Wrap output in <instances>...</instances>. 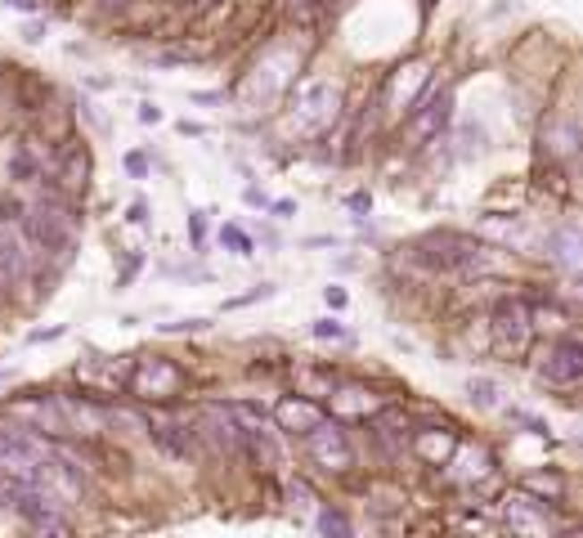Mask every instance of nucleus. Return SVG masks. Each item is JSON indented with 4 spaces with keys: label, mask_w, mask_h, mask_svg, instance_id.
<instances>
[{
    "label": "nucleus",
    "mask_w": 583,
    "mask_h": 538,
    "mask_svg": "<svg viewBox=\"0 0 583 538\" xmlns=\"http://www.w3.org/2000/svg\"><path fill=\"white\" fill-rule=\"evenodd\" d=\"M538 373H543V382H552V386H574V382L583 377V346H579V341L552 346Z\"/></svg>",
    "instance_id": "6e6552de"
},
{
    "label": "nucleus",
    "mask_w": 583,
    "mask_h": 538,
    "mask_svg": "<svg viewBox=\"0 0 583 538\" xmlns=\"http://www.w3.org/2000/svg\"><path fill=\"white\" fill-rule=\"evenodd\" d=\"M422 247H427L422 256H427L431 265H440V269H471V265H480V247H476L471 238H458V233L427 238Z\"/></svg>",
    "instance_id": "423d86ee"
},
{
    "label": "nucleus",
    "mask_w": 583,
    "mask_h": 538,
    "mask_svg": "<svg viewBox=\"0 0 583 538\" xmlns=\"http://www.w3.org/2000/svg\"><path fill=\"white\" fill-rule=\"evenodd\" d=\"M28 238H32V247H46L50 256L68 260V251L77 247V220L68 215V206H59L55 198H46L28 215Z\"/></svg>",
    "instance_id": "f03ea898"
},
{
    "label": "nucleus",
    "mask_w": 583,
    "mask_h": 538,
    "mask_svg": "<svg viewBox=\"0 0 583 538\" xmlns=\"http://www.w3.org/2000/svg\"><path fill=\"white\" fill-rule=\"evenodd\" d=\"M449 108H453V99L449 95H440V99H418L413 108H409V139H431V135H440L444 130V122H449Z\"/></svg>",
    "instance_id": "1a4fd4ad"
},
{
    "label": "nucleus",
    "mask_w": 583,
    "mask_h": 538,
    "mask_svg": "<svg viewBox=\"0 0 583 538\" xmlns=\"http://www.w3.org/2000/svg\"><path fill=\"white\" fill-rule=\"evenodd\" d=\"M32 260H37V251H32L28 229L14 224L10 215H0V279L5 283H28Z\"/></svg>",
    "instance_id": "7ed1b4c3"
},
{
    "label": "nucleus",
    "mask_w": 583,
    "mask_h": 538,
    "mask_svg": "<svg viewBox=\"0 0 583 538\" xmlns=\"http://www.w3.org/2000/svg\"><path fill=\"white\" fill-rule=\"evenodd\" d=\"M449 440H431V435H418V453H427V458H449Z\"/></svg>",
    "instance_id": "f3484780"
},
{
    "label": "nucleus",
    "mask_w": 583,
    "mask_h": 538,
    "mask_svg": "<svg viewBox=\"0 0 583 538\" xmlns=\"http://www.w3.org/2000/svg\"><path fill=\"white\" fill-rule=\"evenodd\" d=\"M175 386H180V373L166 364V359H157V364H139L135 368V377H131V391L135 395H175Z\"/></svg>",
    "instance_id": "9d476101"
},
{
    "label": "nucleus",
    "mask_w": 583,
    "mask_h": 538,
    "mask_svg": "<svg viewBox=\"0 0 583 538\" xmlns=\"http://www.w3.org/2000/svg\"><path fill=\"white\" fill-rule=\"evenodd\" d=\"M274 422H278L283 431H292V435H306L310 426L324 422V408H319L315 399H283V404L274 408Z\"/></svg>",
    "instance_id": "9b49d317"
},
{
    "label": "nucleus",
    "mask_w": 583,
    "mask_h": 538,
    "mask_svg": "<svg viewBox=\"0 0 583 538\" xmlns=\"http://www.w3.org/2000/svg\"><path fill=\"white\" fill-rule=\"evenodd\" d=\"M104 5H131V0H104Z\"/></svg>",
    "instance_id": "b1692460"
},
{
    "label": "nucleus",
    "mask_w": 583,
    "mask_h": 538,
    "mask_svg": "<svg viewBox=\"0 0 583 538\" xmlns=\"http://www.w3.org/2000/svg\"><path fill=\"white\" fill-rule=\"evenodd\" d=\"M342 113V90L337 81H306L297 86V95H292V122H297V130L306 135H319L337 122Z\"/></svg>",
    "instance_id": "f257e3e1"
},
{
    "label": "nucleus",
    "mask_w": 583,
    "mask_h": 538,
    "mask_svg": "<svg viewBox=\"0 0 583 538\" xmlns=\"http://www.w3.org/2000/svg\"><path fill=\"white\" fill-rule=\"evenodd\" d=\"M467 391H471V399H476L480 408H498V386H494V382H485V377H476V382H471Z\"/></svg>",
    "instance_id": "2eb2a0df"
},
{
    "label": "nucleus",
    "mask_w": 583,
    "mask_h": 538,
    "mask_svg": "<svg viewBox=\"0 0 583 538\" xmlns=\"http://www.w3.org/2000/svg\"><path fill=\"white\" fill-rule=\"evenodd\" d=\"M10 417H14V422H28L23 431H50V435H63V431H68L59 399H46V395L14 399V404H10Z\"/></svg>",
    "instance_id": "0eeeda50"
},
{
    "label": "nucleus",
    "mask_w": 583,
    "mask_h": 538,
    "mask_svg": "<svg viewBox=\"0 0 583 538\" xmlns=\"http://www.w3.org/2000/svg\"><path fill=\"white\" fill-rule=\"evenodd\" d=\"M10 5H14V10H23V14H32V10H37V0H10Z\"/></svg>",
    "instance_id": "4be33fe9"
},
{
    "label": "nucleus",
    "mask_w": 583,
    "mask_h": 538,
    "mask_svg": "<svg viewBox=\"0 0 583 538\" xmlns=\"http://www.w3.org/2000/svg\"><path fill=\"white\" fill-rule=\"evenodd\" d=\"M306 449H310V458H315L319 467H328V471H351V467H355V449H351V440H346V431H342L337 422L310 426V431H306Z\"/></svg>",
    "instance_id": "20e7f679"
},
{
    "label": "nucleus",
    "mask_w": 583,
    "mask_h": 538,
    "mask_svg": "<svg viewBox=\"0 0 583 538\" xmlns=\"http://www.w3.org/2000/svg\"><path fill=\"white\" fill-rule=\"evenodd\" d=\"M574 242H579V238H574V229H561V233H556V260H561V265L570 269V274H574V269H579V256H574Z\"/></svg>",
    "instance_id": "4468645a"
},
{
    "label": "nucleus",
    "mask_w": 583,
    "mask_h": 538,
    "mask_svg": "<svg viewBox=\"0 0 583 538\" xmlns=\"http://www.w3.org/2000/svg\"><path fill=\"white\" fill-rule=\"evenodd\" d=\"M59 408H63V422H68V431L77 426V431H86V435H99L104 426H108V408H99V404H90V399H59Z\"/></svg>",
    "instance_id": "f8f14e48"
},
{
    "label": "nucleus",
    "mask_w": 583,
    "mask_h": 538,
    "mask_svg": "<svg viewBox=\"0 0 583 538\" xmlns=\"http://www.w3.org/2000/svg\"><path fill=\"white\" fill-rule=\"evenodd\" d=\"M319 529H324V534H351V520L337 516V511H324V516H319Z\"/></svg>",
    "instance_id": "a211bd4d"
},
{
    "label": "nucleus",
    "mask_w": 583,
    "mask_h": 538,
    "mask_svg": "<svg viewBox=\"0 0 583 538\" xmlns=\"http://www.w3.org/2000/svg\"><path fill=\"white\" fill-rule=\"evenodd\" d=\"M220 238H224V242H229V247H233L238 256H251V238H247L242 229H233V224H224V229H220Z\"/></svg>",
    "instance_id": "dca6fc26"
},
{
    "label": "nucleus",
    "mask_w": 583,
    "mask_h": 538,
    "mask_svg": "<svg viewBox=\"0 0 583 538\" xmlns=\"http://www.w3.org/2000/svg\"><path fill=\"white\" fill-rule=\"evenodd\" d=\"M529 332H534L529 310H525L520 301H503V306H498V315H494V346H498V350L520 355V350L529 346Z\"/></svg>",
    "instance_id": "39448f33"
},
{
    "label": "nucleus",
    "mask_w": 583,
    "mask_h": 538,
    "mask_svg": "<svg viewBox=\"0 0 583 538\" xmlns=\"http://www.w3.org/2000/svg\"><path fill=\"white\" fill-rule=\"evenodd\" d=\"M529 484H534V489H552V493H561V480H543V475H538V480H529Z\"/></svg>",
    "instance_id": "412c9836"
},
{
    "label": "nucleus",
    "mask_w": 583,
    "mask_h": 538,
    "mask_svg": "<svg viewBox=\"0 0 583 538\" xmlns=\"http://www.w3.org/2000/svg\"><path fill=\"white\" fill-rule=\"evenodd\" d=\"M324 297H328V306H333V310H342V306H346V292H342V288H328Z\"/></svg>",
    "instance_id": "aec40b11"
},
{
    "label": "nucleus",
    "mask_w": 583,
    "mask_h": 538,
    "mask_svg": "<svg viewBox=\"0 0 583 538\" xmlns=\"http://www.w3.org/2000/svg\"><path fill=\"white\" fill-rule=\"evenodd\" d=\"M5 301H10V283H5V279H0V306H5Z\"/></svg>",
    "instance_id": "5701e85b"
},
{
    "label": "nucleus",
    "mask_w": 583,
    "mask_h": 538,
    "mask_svg": "<svg viewBox=\"0 0 583 538\" xmlns=\"http://www.w3.org/2000/svg\"><path fill=\"white\" fill-rule=\"evenodd\" d=\"M207 431H211V440L220 449H229V453L242 449V426H238V417L229 408H207Z\"/></svg>",
    "instance_id": "ddd939ff"
},
{
    "label": "nucleus",
    "mask_w": 583,
    "mask_h": 538,
    "mask_svg": "<svg viewBox=\"0 0 583 538\" xmlns=\"http://www.w3.org/2000/svg\"><path fill=\"white\" fill-rule=\"evenodd\" d=\"M315 337H333V341H342V337H346V328H342V324H333V319H319V324H315Z\"/></svg>",
    "instance_id": "6ab92c4d"
}]
</instances>
